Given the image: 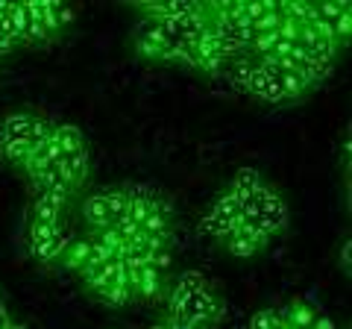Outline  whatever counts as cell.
I'll return each mask as SVG.
<instances>
[{"mask_svg":"<svg viewBox=\"0 0 352 329\" xmlns=\"http://www.w3.org/2000/svg\"><path fill=\"white\" fill-rule=\"evenodd\" d=\"M261 185H264V177H261L258 168H238V171L232 173V180H229L226 191L241 203V200H247L252 191H258Z\"/></svg>","mask_w":352,"mask_h":329,"instance_id":"16","label":"cell"},{"mask_svg":"<svg viewBox=\"0 0 352 329\" xmlns=\"http://www.w3.org/2000/svg\"><path fill=\"white\" fill-rule=\"evenodd\" d=\"M9 329H30V326H27V323H12Z\"/></svg>","mask_w":352,"mask_h":329,"instance_id":"22","label":"cell"},{"mask_svg":"<svg viewBox=\"0 0 352 329\" xmlns=\"http://www.w3.org/2000/svg\"><path fill=\"white\" fill-rule=\"evenodd\" d=\"M317 306H311L308 300H291V303H285L282 309H279V321L285 329H311L314 326V317H317Z\"/></svg>","mask_w":352,"mask_h":329,"instance_id":"14","label":"cell"},{"mask_svg":"<svg viewBox=\"0 0 352 329\" xmlns=\"http://www.w3.org/2000/svg\"><path fill=\"white\" fill-rule=\"evenodd\" d=\"M80 282H82V288L91 294L94 300H100L106 306H129L132 303L129 273H126V268L120 265L118 259L88 268L80 277Z\"/></svg>","mask_w":352,"mask_h":329,"instance_id":"4","label":"cell"},{"mask_svg":"<svg viewBox=\"0 0 352 329\" xmlns=\"http://www.w3.org/2000/svg\"><path fill=\"white\" fill-rule=\"evenodd\" d=\"M126 206H129L126 185H109V189L91 191L82 200V221L91 233L112 229L120 217L126 215Z\"/></svg>","mask_w":352,"mask_h":329,"instance_id":"5","label":"cell"},{"mask_svg":"<svg viewBox=\"0 0 352 329\" xmlns=\"http://www.w3.org/2000/svg\"><path fill=\"white\" fill-rule=\"evenodd\" d=\"M126 273H129V285H132V300L153 303V300H159L162 294L168 291L164 270L153 268L150 262H144V265H135V268H126Z\"/></svg>","mask_w":352,"mask_h":329,"instance_id":"9","label":"cell"},{"mask_svg":"<svg viewBox=\"0 0 352 329\" xmlns=\"http://www.w3.org/2000/svg\"><path fill=\"white\" fill-rule=\"evenodd\" d=\"M279 326H282L279 312H273V309H258L250 317V329H279Z\"/></svg>","mask_w":352,"mask_h":329,"instance_id":"18","label":"cell"},{"mask_svg":"<svg viewBox=\"0 0 352 329\" xmlns=\"http://www.w3.org/2000/svg\"><path fill=\"white\" fill-rule=\"evenodd\" d=\"M53 138L59 145V171L71 182L74 191H80L91 173V153H88V138L80 127L74 124H53Z\"/></svg>","mask_w":352,"mask_h":329,"instance_id":"3","label":"cell"},{"mask_svg":"<svg viewBox=\"0 0 352 329\" xmlns=\"http://www.w3.org/2000/svg\"><path fill=\"white\" fill-rule=\"evenodd\" d=\"M344 268H349V241L344 244Z\"/></svg>","mask_w":352,"mask_h":329,"instance_id":"21","label":"cell"},{"mask_svg":"<svg viewBox=\"0 0 352 329\" xmlns=\"http://www.w3.org/2000/svg\"><path fill=\"white\" fill-rule=\"evenodd\" d=\"M53 133V120L44 118L41 112L32 109H15L0 120V138H12V141H27L30 147H38L50 138Z\"/></svg>","mask_w":352,"mask_h":329,"instance_id":"7","label":"cell"},{"mask_svg":"<svg viewBox=\"0 0 352 329\" xmlns=\"http://www.w3.org/2000/svg\"><path fill=\"white\" fill-rule=\"evenodd\" d=\"M238 224H241V203L223 189V191L217 194V200L208 206L206 215L200 217L197 229H200L206 238H212V241H217V244H223V241L238 229Z\"/></svg>","mask_w":352,"mask_h":329,"instance_id":"6","label":"cell"},{"mask_svg":"<svg viewBox=\"0 0 352 329\" xmlns=\"http://www.w3.org/2000/svg\"><path fill=\"white\" fill-rule=\"evenodd\" d=\"M68 235H65V226H50V224H36V221H27L24 229V247L30 259L41 262V265H53L59 262L62 250L68 247Z\"/></svg>","mask_w":352,"mask_h":329,"instance_id":"8","label":"cell"},{"mask_svg":"<svg viewBox=\"0 0 352 329\" xmlns=\"http://www.w3.org/2000/svg\"><path fill=\"white\" fill-rule=\"evenodd\" d=\"M36 6H38L41 24H44V30H47L50 41L59 39L62 32L74 24V12L65 3H56V0H36Z\"/></svg>","mask_w":352,"mask_h":329,"instance_id":"13","label":"cell"},{"mask_svg":"<svg viewBox=\"0 0 352 329\" xmlns=\"http://www.w3.org/2000/svg\"><path fill=\"white\" fill-rule=\"evenodd\" d=\"M223 300L214 285L200 270H182L168 285V312L164 321L188 326V329H212L223 317Z\"/></svg>","mask_w":352,"mask_h":329,"instance_id":"1","label":"cell"},{"mask_svg":"<svg viewBox=\"0 0 352 329\" xmlns=\"http://www.w3.org/2000/svg\"><path fill=\"white\" fill-rule=\"evenodd\" d=\"M332 36H335V41H338V47H340V50H344V47L349 45V36H352V6H349L346 12L335 21Z\"/></svg>","mask_w":352,"mask_h":329,"instance_id":"17","label":"cell"},{"mask_svg":"<svg viewBox=\"0 0 352 329\" xmlns=\"http://www.w3.org/2000/svg\"><path fill=\"white\" fill-rule=\"evenodd\" d=\"M311 329H338V326H335V321H332V317H329L326 312H317L314 326H311Z\"/></svg>","mask_w":352,"mask_h":329,"instance_id":"19","label":"cell"},{"mask_svg":"<svg viewBox=\"0 0 352 329\" xmlns=\"http://www.w3.org/2000/svg\"><path fill=\"white\" fill-rule=\"evenodd\" d=\"M241 221L270 241L288 229V203L270 182H264L258 191L241 200Z\"/></svg>","mask_w":352,"mask_h":329,"instance_id":"2","label":"cell"},{"mask_svg":"<svg viewBox=\"0 0 352 329\" xmlns=\"http://www.w3.org/2000/svg\"><path fill=\"white\" fill-rule=\"evenodd\" d=\"M15 321H12V315H9V309H6V300L0 297V329H9Z\"/></svg>","mask_w":352,"mask_h":329,"instance_id":"20","label":"cell"},{"mask_svg":"<svg viewBox=\"0 0 352 329\" xmlns=\"http://www.w3.org/2000/svg\"><path fill=\"white\" fill-rule=\"evenodd\" d=\"M203 3H191V0H170V3H132V9L141 15V18H153V21H170V18H185V15H194L200 12Z\"/></svg>","mask_w":352,"mask_h":329,"instance_id":"12","label":"cell"},{"mask_svg":"<svg viewBox=\"0 0 352 329\" xmlns=\"http://www.w3.org/2000/svg\"><path fill=\"white\" fill-rule=\"evenodd\" d=\"M65 209H68V197H62V194H50V191H38L36 197H32V203H30L27 221L50 224V226H62Z\"/></svg>","mask_w":352,"mask_h":329,"instance_id":"10","label":"cell"},{"mask_svg":"<svg viewBox=\"0 0 352 329\" xmlns=\"http://www.w3.org/2000/svg\"><path fill=\"white\" fill-rule=\"evenodd\" d=\"M30 185L36 191H50V194H62V197H71L76 194L74 189H71V182L62 177V171H59V164H50V168H41V171H36V173H30Z\"/></svg>","mask_w":352,"mask_h":329,"instance_id":"15","label":"cell"},{"mask_svg":"<svg viewBox=\"0 0 352 329\" xmlns=\"http://www.w3.org/2000/svg\"><path fill=\"white\" fill-rule=\"evenodd\" d=\"M267 244H270V241L264 238L261 233H256L252 226H247L244 221H241L235 233L223 241L226 253H229V256H235V259H252L256 253H261V250L267 247Z\"/></svg>","mask_w":352,"mask_h":329,"instance_id":"11","label":"cell"}]
</instances>
